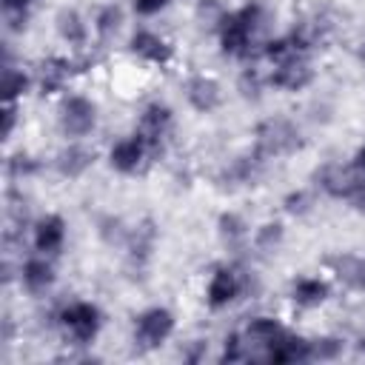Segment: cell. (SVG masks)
I'll use <instances>...</instances> for the list:
<instances>
[{"instance_id":"cell-26","label":"cell","mask_w":365,"mask_h":365,"mask_svg":"<svg viewBox=\"0 0 365 365\" xmlns=\"http://www.w3.org/2000/svg\"><path fill=\"white\" fill-rule=\"evenodd\" d=\"M171 0H134V9L140 14H157L160 9H165Z\"/></svg>"},{"instance_id":"cell-3","label":"cell","mask_w":365,"mask_h":365,"mask_svg":"<svg viewBox=\"0 0 365 365\" xmlns=\"http://www.w3.org/2000/svg\"><path fill=\"white\" fill-rule=\"evenodd\" d=\"M60 128L68 134V137H86L94 123H97V106L88 100V97H66L60 103Z\"/></svg>"},{"instance_id":"cell-31","label":"cell","mask_w":365,"mask_h":365,"mask_svg":"<svg viewBox=\"0 0 365 365\" xmlns=\"http://www.w3.org/2000/svg\"><path fill=\"white\" fill-rule=\"evenodd\" d=\"M354 165H356V168H359V171L365 174V145H362V148L356 151V157H354Z\"/></svg>"},{"instance_id":"cell-29","label":"cell","mask_w":365,"mask_h":365,"mask_svg":"<svg viewBox=\"0 0 365 365\" xmlns=\"http://www.w3.org/2000/svg\"><path fill=\"white\" fill-rule=\"evenodd\" d=\"M29 3H31V0H3V9H6V11H26Z\"/></svg>"},{"instance_id":"cell-4","label":"cell","mask_w":365,"mask_h":365,"mask_svg":"<svg viewBox=\"0 0 365 365\" xmlns=\"http://www.w3.org/2000/svg\"><path fill=\"white\" fill-rule=\"evenodd\" d=\"M171 331H174V314L165 308H148L137 317L134 339L140 342V348H157L171 336Z\"/></svg>"},{"instance_id":"cell-9","label":"cell","mask_w":365,"mask_h":365,"mask_svg":"<svg viewBox=\"0 0 365 365\" xmlns=\"http://www.w3.org/2000/svg\"><path fill=\"white\" fill-rule=\"evenodd\" d=\"M145 151H148V145L134 134V137H125V140L114 143V148L108 154V163H111V168H117L123 174H131L145 160Z\"/></svg>"},{"instance_id":"cell-24","label":"cell","mask_w":365,"mask_h":365,"mask_svg":"<svg viewBox=\"0 0 365 365\" xmlns=\"http://www.w3.org/2000/svg\"><path fill=\"white\" fill-rule=\"evenodd\" d=\"M308 348H311V359H331L342 351V342L339 339H314V342H308Z\"/></svg>"},{"instance_id":"cell-25","label":"cell","mask_w":365,"mask_h":365,"mask_svg":"<svg viewBox=\"0 0 365 365\" xmlns=\"http://www.w3.org/2000/svg\"><path fill=\"white\" fill-rule=\"evenodd\" d=\"M285 211H288V214H305V211H311V194H305V191L291 194V197L285 200Z\"/></svg>"},{"instance_id":"cell-16","label":"cell","mask_w":365,"mask_h":365,"mask_svg":"<svg viewBox=\"0 0 365 365\" xmlns=\"http://www.w3.org/2000/svg\"><path fill=\"white\" fill-rule=\"evenodd\" d=\"M91 163H94V151H88L86 145H68L57 154V171L71 180L80 177Z\"/></svg>"},{"instance_id":"cell-15","label":"cell","mask_w":365,"mask_h":365,"mask_svg":"<svg viewBox=\"0 0 365 365\" xmlns=\"http://www.w3.org/2000/svg\"><path fill=\"white\" fill-rule=\"evenodd\" d=\"M20 274H23V285H26L31 294H46V291L51 288V282H54V268H51V262L43 259V257L26 259V265H23Z\"/></svg>"},{"instance_id":"cell-14","label":"cell","mask_w":365,"mask_h":365,"mask_svg":"<svg viewBox=\"0 0 365 365\" xmlns=\"http://www.w3.org/2000/svg\"><path fill=\"white\" fill-rule=\"evenodd\" d=\"M131 51L140 54V57L148 60V63H168V60H171V46H168L160 34L145 31V29L131 37Z\"/></svg>"},{"instance_id":"cell-11","label":"cell","mask_w":365,"mask_h":365,"mask_svg":"<svg viewBox=\"0 0 365 365\" xmlns=\"http://www.w3.org/2000/svg\"><path fill=\"white\" fill-rule=\"evenodd\" d=\"M282 334H285V328H282L277 319H271V317H254V319L245 325L242 342H245V345H254V348H259V351H265V356H268L271 345H274Z\"/></svg>"},{"instance_id":"cell-6","label":"cell","mask_w":365,"mask_h":365,"mask_svg":"<svg viewBox=\"0 0 365 365\" xmlns=\"http://www.w3.org/2000/svg\"><path fill=\"white\" fill-rule=\"evenodd\" d=\"M319 185L331 194V197H354V191L359 188V182L365 180L362 171L356 165H342V163H331L317 174Z\"/></svg>"},{"instance_id":"cell-28","label":"cell","mask_w":365,"mask_h":365,"mask_svg":"<svg viewBox=\"0 0 365 365\" xmlns=\"http://www.w3.org/2000/svg\"><path fill=\"white\" fill-rule=\"evenodd\" d=\"M14 120H17V108H14V103H9L6 106V114H3V137H11Z\"/></svg>"},{"instance_id":"cell-20","label":"cell","mask_w":365,"mask_h":365,"mask_svg":"<svg viewBox=\"0 0 365 365\" xmlns=\"http://www.w3.org/2000/svg\"><path fill=\"white\" fill-rule=\"evenodd\" d=\"M66 74H68V68H66L63 60H48V63H43V66H40V88H43L46 94L54 91V88H60L63 80H66Z\"/></svg>"},{"instance_id":"cell-18","label":"cell","mask_w":365,"mask_h":365,"mask_svg":"<svg viewBox=\"0 0 365 365\" xmlns=\"http://www.w3.org/2000/svg\"><path fill=\"white\" fill-rule=\"evenodd\" d=\"M57 31H60V37L68 40L71 46H80V43L86 40V23H83V17H80L74 9H63V11L57 14Z\"/></svg>"},{"instance_id":"cell-30","label":"cell","mask_w":365,"mask_h":365,"mask_svg":"<svg viewBox=\"0 0 365 365\" xmlns=\"http://www.w3.org/2000/svg\"><path fill=\"white\" fill-rule=\"evenodd\" d=\"M351 200H354V202H356L359 208H365V180L359 182V188L354 191V197H351Z\"/></svg>"},{"instance_id":"cell-2","label":"cell","mask_w":365,"mask_h":365,"mask_svg":"<svg viewBox=\"0 0 365 365\" xmlns=\"http://www.w3.org/2000/svg\"><path fill=\"white\" fill-rule=\"evenodd\" d=\"M302 143H299V131L282 120V117H274V120H265L257 131V148L262 157H279V154H291L297 151Z\"/></svg>"},{"instance_id":"cell-21","label":"cell","mask_w":365,"mask_h":365,"mask_svg":"<svg viewBox=\"0 0 365 365\" xmlns=\"http://www.w3.org/2000/svg\"><path fill=\"white\" fill-rule=\"evenodd\" d=\"M26 74L23 71H17L11 63H6V68H3V94H6V103H14V97H20L23 91H26Z\"/></svg>"},{"instance_id":"cell-22","label":"cell","mask_w":365,"mask_h":365,"mask_svg":"<svg viewBox=\"0 0 365 365\" xmlns=\"http://www.w3.org/2000/svg\"><path fill=\"white\" fill-rule=\"evenodd\" d=\"M279 242H282V225H279V222H268V225H262V228L254 234V245H257L262 254H271Z\"/></svg>"},{"instance_id":"cell-10","label":"cell","mask_w":365,"mask_h":365,"mask_svg":"<svg viewBox=\"0 0 365 365\" xmlns=\"http://www.w3.org/2000/svg\"><path fill=\"white\" fill-rule=\"evenodd\" d=\"M185 97L188 103L197 108V111H214L222 100V91H220V83L211 80V77H191L185 83Z\"/></svg>"},{"instance_id":"cell-19","label":"cell","mask_w":365,"mask_h":365,"mask_svg":"<svg viewBox=\"0 0 365 365\" xmlns=\"http://www.w3.org/2000/svg\"><path fill=\"white\" fill-rule=\"evenodd\" d=\"M220 237H222V242H228L231 248L242 245L245 237H248V228H245L242 217H237V214H222V217H220Z\"/></svg>"},{"instance_id":"cell-12","label":"cell","mask_w":365,"mask_h":365,"mask_svg":"<svg viewBox=\"0 0 365 365\" xmlns=\"http://www.w3.org/2000/svg\"><path fill=\"white\" fill-rule=\"evenodd\" d=\"M237 294H240V277H237L231 268H217V271L211 274V282H208V291H205L208 305L222 308V305H228Z\"/></svg>"},{"instance_id":"cell-27","label":"cell","mask_w":365,"mask_h":365,"mask_svg":"<svg viewBox=\"0 0 365 365\" xmlns=\"http://www.w3.org/2000/svg\"><path fill=\"white\" fill-rule=\"evenodd\" d=\"M240 88H242V94L245 97H257L259 94V80H257V74H242V80H240Z\"/></svg>"},{"instance_id":"cell-8","label":"cell","mask_w":365,"mask_h":365,"mask_svg":"<svg viewBox=\"0 0 365 365\" xmlns=\"http://www.w3.org/2000/svg\"><path fill=\"white\" fill-rule=\"evenodd\" d=\"M168 128H171V111H168L165 106L154 103V106H148V108L143 111V117H140V128H137V137H140L148 148H157V143L168 134Z\"/></svg>"},{"instance_id":"cell-7","label":"cell","mask_w":365,"mask_h":365,"mask_svg":"<svg viewBox=\"0 0 365 365\" xmlns=\"http://www.w3.org/2000/svg\"><path fill=\"white\" fill-rule=\"evenodd\" d=\"M311 77H314V71H311V63L305 60V54H294V57L277 63V68H274V74H271L274 86H277V88H285V91H299V88H305V86L311 83Z\"/></svg>"},{"instance_id":"cell-23","label":"cell","mask_w":365,"mask_h":365,"mask_svg":"<svg viewBox=\"0 0 365 365\" xmlns=\"http://www.w3.org/2000/svg\"><path fill=\"white\" fill-rule=\"evenodd\" d=\"M120 23H123V11H120L117 6H106V9L97 14V31H100L103 37H111V34L120 29Z\"/></svg>"},{"instance_id":"cell-17","label":"cell","mask_w":365,"mask_h":365,"mask_svg":"<svg viewBox=\"0 0 365 365\" xmlns=\"http://www.w3.org/2000/svg\"><path fill=\"white\" fill-rule=\"evenodd\" d=\"M325 297H328V285L317 277H302L294 282V302L302 308H314V305L325 302Z\"/></svg>"},{"instance_id":"cell-13","label":"cell","mask_w":365,"mask_h":365,"mask_svg":"<svg viewBox=\"0 0 365 365\" xmlns=\"http://www.w3.org/2000/svg\"><path fill=\"white\" fill-rule=\"evenodd\" d=\"M63 240H66V225H63V220L57 214H48V217H43L37 222V228H34V248L40 254H57Z\"/></svg>"},{"instance_id":"cell-5","label":"cell","mask_w":365,"mask_h":365,"mask_svg":"<svg viewBox=\"0 0 365 365\" xmlns=\"http://www.w3.org/2000/svg\"><path fill=\"white\" fill-rule=\"evenodd\" d=\"M60 319H63L66 331L71 334V339L80 345L91 342L100 331V311L91 302H71L68 308H63Z\"/></svg>"},{"instance_id":"cell-1","label":"cell","mask_w":365,"mask_h":365,"mask_svg":"<svg viewBox=\"0 0 365 365\" xmlns=\"http://www.w3.org/2000/svg\"><path fill=\"white\" fill-rule=\"evenodd\" d=\"M268 14L259 3H248L240 11L222 14L220 20V43L225 54H248V46L265 31Z\"/></svg>"}]
</instances>
